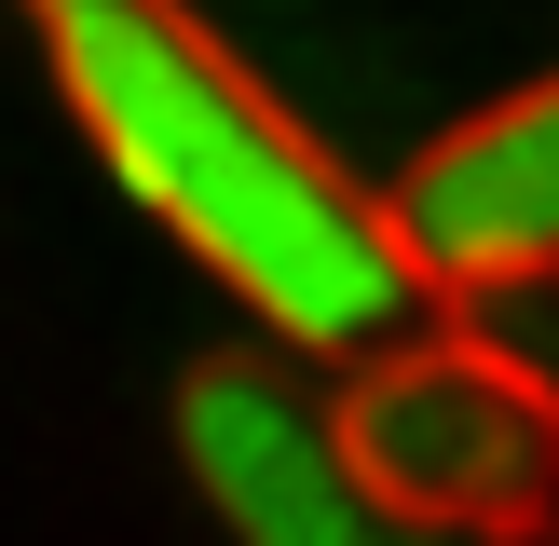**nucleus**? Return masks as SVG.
Here are the masks:
<instances>
[{
	"label": "nucleus",
	"instance_id": "nucleus-1",
	"mask_svg": "<svg viewBox=\"0 0 559 546\" xmlns=\"http://www.w3.org/2000/svg\"><path fill=\"white\" fill-rule=\"evenodd\" d=\"M55 96L96 164L273 328V355H369L396 342L409 273L382 205L191 0H55Z\"/></svg>",
	"mask_w": 559,
	"mask_h": 546
},
{
	"label": "nucleus",
	"instance_id": "nucleus-4",
	"mask_svg": "<svg viewBox=\"0 0 559 546\" xmlns=\"http://www.w3.org/2000/svg\"><path fill=\"white\" fill-rule=\"evenodd\" d=\"M178 451L205 478V506L233 519V546H369V506L342 491L328 451V396L300 355L233 342L178 382Z\"/></svg>",
	"mask_w": 559,
	"mask_h": 546
},
{
	"label": "nucleus",
	"instance_id": "nucleus-7",
	"mask_svg": "<svg viewBox=\"0 0 559 546\" xmlns=\"http://www.w3.org/2000/svg\"><path fill=\"white\" fill-rule=\"evenodd\" d=\"M27 14H55V0H27Z\"/></svg>",
	"mask_w": 559,
	"mask_h": 546
},
{
	"label": "nucleus",
	"instance_id": "nucleus-2",
	"mask_svg": "<svg viewBox=\"0 0 559 546\" xmlns=\"http://www.w3.org/2000/svg\"><path fill=\"white\" fill-rule=\"evenodd\" d=\"M328 451L369 533L409 546H519L559 491V382L491 369L478 342H369L328 396Z\"/></svg>",
	"mask_w": 559,
	"mask_h": 546
},
{
	"label": "nucleus",
	"instance_id": "nucleus-5",
	"mask_svg": "<svg viewBox=\"0 0 559 546\" xmlns=\"http://www.w3.org/2000/svg\"><path fill=\"white\" fill-rule=\"evenodd\" d=\"M451 342H478L491 369H519V382H559V355H546V273H519V287H464L451 300Z\"/></svg>",
	"mask_w": 559,
	"mask_h": 546
},
{
	"label": "nucleus",
	"instance_id": "nucleus-3",
	"mask_svg": "<svg viewBox=\"0 0 559 546\" xmlns=\"http://www.w3.org/2000/svg\"><path fill=\"white\" fill-rule=\"evenodd\" d=\"M382 205V246H396L409 300H464V287H519V273L559 260V82L533 69L519 96L464 109Z\"/></svg>",
	"mask_w": 559,
	"mask_h": 546
},
{
	"label": "nucleus",
	"instance_id": "nucleus-6",
	"mask_svg": "<svg viewBox=\"0 0 559 546\" xmlns=\"http://www.w3.org/2000/svg\"><path fill=\"white\" fill-rule=\"evenodd\" d=\"M369 546H409V533H369Z\"/></svg>",
	"mask_w": 559,
	"mask_h": 546
}]
</instances>
